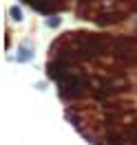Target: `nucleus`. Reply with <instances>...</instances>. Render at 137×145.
I'll use <instances>...</instances> for the list:
<instances>
[{
	"label": "nucleus",
	"instance_id": "f257e3e1",
	"mask_svg": "<svg viewBox=\"0 0 137 145\" xmlns=\"http://www.w3.org/2000/svg\"><path fill=\"white\" fill-rule=\"evenodd\" d=\"M11 13H13V20H20V11L16 9V7H13V9H11Z\"/></svg>",
	"mask_w": 137,
	"mask_h": 145
}]
</instances>
